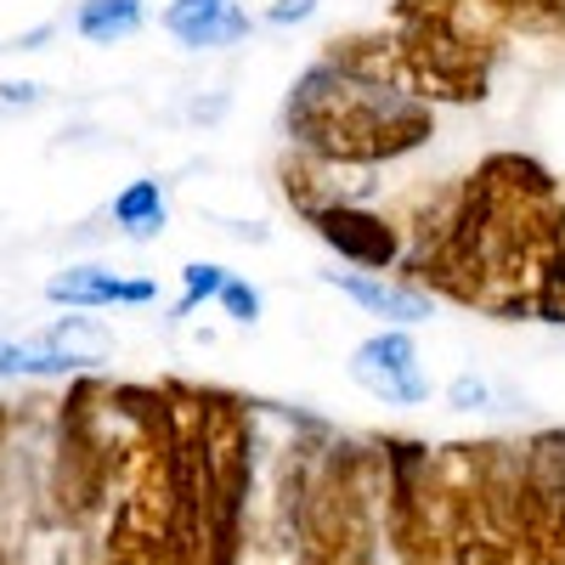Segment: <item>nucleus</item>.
<instances>
[{
    "label": "nucleus",
    "mask_w": 565,
    "mask_h": 565,
    "mask_svg": "<svg viewBox=\"0 0 565 565\" xmlns=\"http://www.w3.org/2000/svg\"><path fill=\"white\" fill-rule=\"evenodd\" d=\"M52 34H57V23H40V29H29V34H18V40H12V52H40V45L52 40Z\"/></svg>",
    "instance_id": "nucleus-20"
},
{
    "label": "nucleus",
    "mask_w": 565,
    "mask_h": 565,
    "mask_svg": "<svg viewBox=\"0 0 565 565\" xmlns=\"http://www.w3.org/2000/svg\"><path fill=\"white\" fill-rule=\"evenodd\" d=\"M215 306L226 311V322H244L249 328V322H260V306L266 300H260V289H255L249 277H226V289L215 295Z\"/></svg>",
    "instance_id": "nucleus-16"
},
{
    "label": "nucleus",
    "mask_w": 565,
    "mask_h": 565,
    "mask_svg": "<svg viewBox=\"0 0 565 565\" xmlns=\"http://www.w3.org/2000/svg\"><path fill=\"white\" fill-rule=\"evenodd\" d=\"M282 136L289 148L311 164L328 170H380L407 153H418L436 136V103L413 97V90L391 85L351 63L340 45L317 57L282 103Z\"/></svg>",
    "instance_id": "nucleus-1"
},
{
    "label": "nucleus",
    "mask_w": 565,
    "mask_h": 565,
    "mask_svg": "<svg viewBox=\"0 0 565 565\" xmlns=\"http://www.w3.org/2000/svg\"><path fill=\"white\" fill-rule=\"evenodd\" d=\"M447 402L458 413H492L498 407V385L487 380V373H458V380L447 385Z\"/></svg>",
    "instance_id": "nucleus-17"
},
{
    "label": "nucleus",
    "mask_w": 565,
    "mask_h": 565,
    "mask_svg": "<svg viewBox=\"0 0 565 565\" xmlns=\"http://www.w3.org/2000/svg\"><path fill=\"white\" fill-rule=\"evenodd\" d=\"M68 29L85 45H125L148 29V7H141V0H79Z\"/></svg>",
    "instance_id": "nucleus-10"
},
{
    "label": "nucleus",
    "mask_w": 565,
    "mask_h": 565,
    "mask_svg": "<svg viewBox=\"0 0 565 565\" xmlns=\"http://www.w3.org/2000/svg\"><path fill=\"white\" fill-rule=\"evenodd\" d=\"M45 300L63 311H108V306H153L159 282L153 277H119L108 266H68L45 282Z\"/></svg>",
    "instance_id": "nucleus-8"
},
{
    "label": "nucleus",
    "mask_w": 565,
    "mask_h": 565,
    "mask_svg": "<svg viewBox=\"0 0 565 565\" xmlns=\"http://www.w3.org/2000/svg\"><path fill=\"white\" fill-rule=\"evenodd\" d=\"M351 380L385 407H424L430 402V373H424L418 340L407 328H380L351 351Z\"/></svg>",
    "instance_id": "nucleus-6"
},
{
    "label": "nucleus",
    "mask_w": 565,
    "mask_h": 565,
    "mask_svg": "<svg viewBox=\"0 0 565 565\" xmlns=\"http://www.w3.org/2000/svg\"><path fill=\"white\" fill-rule=\"evenodd\" d=\"M85 362L57 351L52 340H0V385L18 380H74Z\"/></svg>",
    "instance_id": "nucleus-11"
},
{
    "label": "nucleus",
    "mask_w": 565,
    "mask_h": 565,
    "mask_svg": "<svg viewBox=\"0 0 565 565\" xmlns=\"http://www.w3.org/2000/svg\"><path fill=\"white\" fill-rule=\"evenodd\" d=\"M514 532L532 565H565V430L514 447Z\"/></svg>",
    "instance_id": "nucleus-4"
},
{
    "label": "nucleus",
    "mask_w": 565,
    "mask_h": 565,
    "mask_svg": "<svg viewBox=\"0 0 565 565\" xmlns=\"http://www.w3.org/2000/svg\"><path fill=\"white\" fill-rule=\"evenodd\" d=\"M322 282L328 289H340L356 311H367V317H380L385 328H413V322H430L436 317V295L430 289H418L413 277H402V271H322Z\"/></svg>",
    "instance_id": "nucleus-7"
},
{
    "label": "nucleus",
    "mask_w": 565,
    "mask_h": 565,
    "mask_svg": "<svg viewBox=\"0 0 565 565\" xmlns=\"http://www.w3.org/2000/svg\"><path fill=\"white\" fill-rule=\"evenodd\" d=\"M45 103V85L34 79H0V108H40Z\"/></svg>",
    "instance_id": "nucleus-19"
},
{
    "label": "nucleus",
    "mask_w": 565,
    "mask_h": 565,
    "mask_svg": "<svg viewBox=\"0 0 565 565\" xmlns=\"http://www.w3.org/2000/svg\"><path fill=\"white\" fill-rule=\"evenodd\" d=\"M476 12L492 29H514V34H559L565 29V0H476Z\"/></svg>",
    "instance_id": "nucleus-13"
},
{
    "label": "nucleus",
    "mask_w": 565,
    "mask_h": 565,
    "mask_svg": "<svg viewBox=\"0 0 565 565\" xmlns=\"http://www.w3.org/2000/svg\"><path fill=\"white\" fill-rule=\"evenodd\" d=\"M0 565H7V559H0Z\"/></svg>",
    "instance_id": "nucleus-21"
},
{
    "label": "nucleus",
    "mask_w": 565,
    "mask_h": 565,
    "mask_svg": "<svg viewBox=\"0 0 565 565\" xmlns=\"http://www.w3.org/2000/svg\"><path fill=\"white\" fill-rule=\"evenodd\" d=\"M164 221H170V199H164V181H153V175H136L125 193L114 199V226L125 232L130 244L159 238Z\"/></svg>",
    "instance_id": "nucleus-12"
},
{
    "label": "nucleus",
    "mask_w": 565,
    "mask_h": 565,
    "mask_svg": "<svg viewBox=\"0 0 565 565\" xmlns=\"http://www.w3.org/2000/svg\"><path fill=\"white\" fill-rule=\"evenodd\" d=\"M300 565H380L385 543V463L356 447L311 458L289 498Z\"/></svg>",
    "instance_id": "nucleus-3"
},
{
    "label": "nucleus",
    "mask_w": 565,
    "mask_h": 565,
    "mask_svg": "<svg viewBox=\"0 0 565 565\" xmlns=\"http://www.w3.org/2000/svg\"><path fill=\"white\" fill-rule=\"evenodd\" d=\"M226 266H215V260H186L181 266V300H175V317H193L199 306H210L221 289H226Z\"/></svg>",
    "instance_id": "nucleus-15"
},
{
    "label": "nucleus",
    "mask_w": 565,
    "mask_h": 565,
    "mask_svg": "<svg viewBox=\"0 0 565 565\" xmlns=\"http://www.w3.org/2000/svg\"><path fill=\"white\" fill-rule=\"evenodd\" d=\"M159 23L186 52H226V45L249 40V29H255V18L238 0H170Z\"/></svg>",
    "instance_id": "nucleus-9"
},
{
    "label": "nucleus",
    "mask_w": 565,
    "mask_h": 565,
    "mask_svg": "<svg viewBox=\"0 0 565 565\" xmlns=\"http://www.w3.org/2000/svg\"><path fill=\"white\" fill-rule=\"evenodd\" d=\"M334 45L436 108L481 103L498 63V29L476 12V0H396L380 34Z\"/></svg>",
    "instance_id": "nucleus-2"
},
{
    "label": "nucleus",
    "mask_w": 565,
    "mask_h": 565,
    "mask_svg": "<svg viewBox=\"0 0 565 565\" xmlns=\"http://www.w3.org/2000/svg\"><path fill=\"white\" fill-rule=\"evenodd\" d=\"M306 226L356 271H396L402 255H407L402 221L367 210L362 199H328V204L306 210Z\"/></svg>",
    "instance_id": "nucleus-5"
},
{
    "label": "nucleus",
    "mask_w": 565,
    "mask_h": 565,
    "mask_svg": "<svg viewBox=\"0 0 565 565\" xmlns=\"http://www.w3.org/2000/svg\"><path fill=\"white\" fill-rule=\"evenodd\" d=\"M40 340H52L57 351H68V356H79L85 367L90 362H103L108 351H114V334L97 322V317H85V311H68V317H57L52 328H45Z\"/></svg>",
    "instance_id": "nucleus-14"
},
{
    "label": "nucleus",
    "mask_w": 565,
    "mask_h": 565,
    "mask_svg": "<svg viewBox=\"0 0 565 565\" xmlns=\"http://www.w3.org/2000/svg\"><path fill=\"white\" fill-rule=\"evenodd\" d=\"M317 7H322V0H277V7L260 12V23H266V29H295V23H311Z\"/></svg>",
    "instance_id": "nucleus-18"
}]
</instances>
